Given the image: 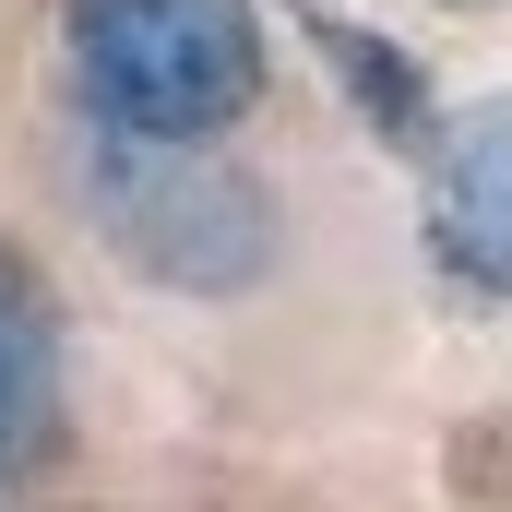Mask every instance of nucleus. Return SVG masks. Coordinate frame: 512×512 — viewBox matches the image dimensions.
Here are the masks:
<instances>
[{
  "instance_id": "obj_1",
  "label": "nucleus",
  "mask_w": 512,
  "mask_h": 512,
  "mask_svg": "<svg viewBox=\"0 0 512 512\" xmlns=\"http://www.w3.org/2000/svg\"><path fill=\"white\" fill-rule=\"evenodd\" d=\"M96 131L215 143L262 108V12L251 0H60Z\"/></svg>"
},
{
  "instance_id": "obj_2",
  "label": "nucleus",
  "mask_w": 512,
  "mask_h": 512,
  "mask_svg": "<svg viewBox=\"0 0 512 512\" xmlns=\"http://www.w3.org/2000/svg\"><path fill=\"white\" fill-rule=\"evenodd\" d=\"M84 215H96V239H108L131 274H155V286H179V298H239V286H262L274 251H286L274 191H262L239 155H215V143H131V131H96V143H84Z\"/></svg>"
},
{
  "instance_id": "obj_3",
  "label": "nucleus",
  "mask_w": 512,
  "mask_h": 512,
  "mask_svg": "<svg viewBox=\"0 0 512 512\" xmlns=\"http://www.w3.org/2000/svg\"><path fill=\"white\" fill-rule=\"evenodd\" d=\"M429 251L453 262L477 298H512V96L465 108L429 167Z\"/></svg>"
},
{
  "instance_id": "obj_4",
  "label": "nucleus",
  "mask_w": 512,
  "mask_h": 512,
  "mask_svg": "<svg viewBox=\"0 0 512 512\" xmlns=\"http://www.w3.org/2000/svg\"><path fill=\"white\" fill-rule=\"evenodd\" d=\"M60 429V310L36 286V262L0 239V477L36 465Z\"/></svg>"
},
{
  "instance_id": "obj_5",
  "label": "nucleus",
  "mask_w": 512,
  "mask_h": 512,
  "mask_svg": "<svg viewBox=\"0 0 512 512\" xmlns=\"http://www.w3.org/2000/svg\"><path fill=\"white\" fill-rule=\"evenodd\" d=\"M310 36H322L346 108L382 131V143H429V84H417V60H405L393 36H358V24H310Z\"/></svg>"
}]
</instances>
